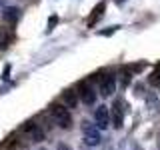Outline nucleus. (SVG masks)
<instances>
[{"label": "nucleus", "mask_w": 160, "mask_h": 150, "mask_svg": "<svg viewBox=\"0 0 160 150\" xmlns=\"http://www.w3.org/2000/svg\"><path fill=\"white\" fill-rule=\"evenodd\" d=\"M50 116H52V120L60 128H70L72 126V116H70L68 108L64 106V104H52V106H50Z\"/></svg>", "instance_id": "nucleus-1"}, {"label": "nucleus", "mask_w": 160, "mask_h": 150, "mask_svg": "<svg viewBox=\"0 0 160 150\" xmlns=\"http://www.w3.org/2000/svg\"><path fill=\"white\" fill-rule=\"evenodd\" d=\"M82 136H84V144H88V146H98V144L102 142L100 128L96 126V124L88 122V120L82 122Z\"/></svg>", "instance_id": "nucleus-2"}, {"label": "nucleus", "mask_w": 160, "mask_h": 150, "mask_svg": "<svg viewBox=\"0 0 160 150\" xmlns=\"http://www.w3.org/2000/svg\"><path fill=\"white\" fill-rule=\"evenodd\" d=\"M2 146L6 150H24L28 146V142H26V136H24L22 132H14V134H10V136L4 140Z\"/></svg>", "instance_id": "nucleus-3"}, {"label": "nucleus", "mask_w": 160, "mask_h": 150, "mask_svg": "<svg viewBox=\"0 0 160 150\" xmlns=\"http://www.w3.org/2000/svg\"><path fill=\"white\" fill-rule=\"evenodd\" d=\"M22 134L28 140H34V142H42L44 140V130L40 128V124H36V122H26L22 126Z\"/></svg>", "instance_id": "nucleus-4"}, {"label": "nucleus", "mask_w": 160, "mask_h": 150, "mask_svg": "<svg viewBox=\"0 0 160 150\" xmlns=\"http://www.w3.org/2000/svg\"><path fill=\"white\" fill-rule=\"evenodd\" d=\"M98 88H100V94H102V96H110V94L114 92V88H116V78H114L112 74H102V76H98Z\"/></svg>", "instance_id": "nucleus-5"}, {"label": "nucleus", "mask_w": 160, "mask_h": 150, "mask_svg": "<svg viewBox=\"0 0 160 150\" xmlns=\"http://www.w3.org/2000/svg\"><path fill=\"white\" fill-rule=\"evenodd\" d=\"M110 120L116 128L124 126V104L122 100H114L112 102V110H110Z\"/></svg>", "instance_id": "nucleus-6"}, {"label": "nucleus", "mask_w": 160, "mask_h": 150, "mask_svg": "<svg viewBox=\"0 0 160 150\" xmlns=\"http://www.w3.org/2000/svg\"><path fill=\"white\" fill-rule=\"evenodd\" d=\"M94 124H96L100 130H104V128L110 126V110L106 106H102V104L94 110Z\"/></svg>", "instance_id": "nucleus-7"}, {"label": "nucleus", "mask_w": 160, "mask_h": 150, "mask_svg": "<svg viewBox=\"0 0 160 150\" xmlns=\"http://www.w3.org/2000/svg\"><path fill=\"white\" fill-rule=\"evenodd\" d=\"M78 96H80V100H82L84 104H94L96 102V92H94V88L90 86L88 82H80L78 84Z\"/></svg>", "instance_id": "nucleus-8"}, {"label": "nucleus", "mask_w": 160, "mask_h": 150, "mask_svg": "<svg viewBox=\"0 0 160 150\" xmlns=\"http://www.w3.org/2000/svg\"><path fill=\"white\" fill-rule=\"evenodd\" d=\"M2 20L8 24L10 28H14L20 20V8L16 6H4L2 8Z\"/></svg>", "instance_id": "nucleus-9"}, {"label": "nucleus", "mask_w": 160, "mask_h": 150, "mask_svg": "<svg viewBox=\"0 0 160 150\" xmlns=\"http://www.w3.org/2000/svg\"><path fill=\"white\" fill-rule=\"evenodd\" d=\"M12 42H14V32L10 28H2L0 30V50H6Z\"/></svg>", "instance_id": "nucleus-10"}, {"label": "nucleus", "mask_w": 160, "mask_h": 150, "mask_svg": "<svg viewBox=\"0 0 160 150\" xmlns=\"http://www.w3.org/2000/svg\"><path fill=\"white\" fill-rule=\"evenodd\" d=\"M104 10H106V2H100V4H96V6H94L92 14H90V16H88V20H86V24H88L90 28H92L94 24H96V20H98V18L104 14Z\"/></svg>", "instance_id": "nucleus-11"}, {"label": "nucleus", "mask_w": 160, "mask_h": 150, "mask_svg": "<svg viewBox=\"0 0 160 150\" xmlns=\"http://www.w3.org/2000/svg\"><path fill=\"white\" fill-rule=\"evenodd\" d=\"M62 100H64V104H66L68 108H76V104H78V96H76L74 90H64V92H62Z\"/></svg>", "instance_id": "nucleus-12"}, {"label": "nucleus", "mask_w": 160, "mask_h": 150, "mask_svg": "<svg viewBox=\"0 0 160 150\" xmlns=\"http://www.w3.org/2000/svg\"><path fill=\"white\" fill-rule=\"evenodd\" d=\"M148 84L150 86H160V62L156 64V68L152 70V74L148 76Z\"/></svg>", "instance_id": "nucleus-13"}, {"label": "nucleus", "mask_w": 160, "mask_h": 150, "mask_svg": "<svg viewBox=\"0 0 160 150\" xmlns=\"http://www.w3.org/2000/svg\"><path fill=\"white\" fill-rule=\"evenodd\" d=\"M58 150H72V148L66 146V144H58Z\"/></svg>", "instance_id": "nucleus-14"}, {"label": "nucleus", "mask_w": 160, "mask_h": 150, "mask_svg": "<svg viewBox=\"0 0 160 150\" xmlns=\"http://www.w3.org/2000/svg\"><path fill=\"white\" fill-rule=\"evenodd\" d=\"M158 146H160V136H158Z\"/></svg>", "instance_id": "nucleus-15"}, {"label": "nucleus", "mask_w": 160, "mask_h": 150, "mask_svg": "<svg viewBox=\"0 0 160 150\" xmlns=\"http://www.w3.org/2000/svg\"><path fill=\"white\" fill-rule=\"evenodd\" d=\"M116 2H124V0H116Z\"/></svg>", "instance_id": "nucleus-16"}, {"label": "nucleus", "mask_w": 160, "mask_h": 150, "mask_svg": "<svg viewBox=\"0 0 160 150\" xmlns=\"http://www.w3.org/2000/svg\"><path fill=\"white\" fill-rule=\"evenodd\" d=\"M38 150H46V148H38Z\"/></svg>", "instance_id": "nucleus-17"}, {"label": "nucleus", "mask_w": 160, "mask_h": 150, "mask_svg": "<svg viewBox=\"0 0 160 150\" xmlns=\"http://www.w3.org/2000/svg\"><path fill=\"white\" fill-rule=\"evenodd\" d=\"M2 2H4V0H0V4H2Z\"/></svg>", "instance_id": "nucleus-18"}]
</instances>
